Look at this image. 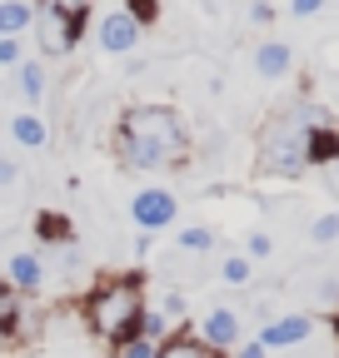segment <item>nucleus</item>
Masks as SVG:
<instances>
[{
  "mask_svg": "<svg viewBox=\"0 0 339 358\" xmlns=\"http://www.w3.org/2000/svg\"><path fill=\"white\" fill-rule=\"evenodd\" d=\"M110 150L125 169H180L190 164V129L170 105H130L115 120Z\"/></svg>",
  "mask_w": 339,
  "mask_h": 358,
  "instance_id": "f257e3e1",
  "label": "nucleus"
},
{
  "mask_svg": "<svg viewBox=\"0 0 339 358\" xmlns=\"http://www.w3.org/2000/svg\"><path fill=\"white\" fill-rule=\"evenodd\" d=\"M334 115L314 100H294L284 110H275L265 124H260V145H254V159H260L265 174H279V179H300L310 174V129L314 124H329Z\"/></svg>",
  "mask_w": 339,
  "mask_h": 358,
  "instance_id": "f03ea898",
  "label": "nucleus"
},
{
  "mask_svg": "<svg viewBox=\"0 0 339 358\" xmlns=\"http://www.w3.org/2000/svg\"><path fill=\"white\" fill-rule=\"evenodd\" d=\"M80 319L100 343H120L140 334L145 319V274L130 268V274H105L90 294L80 299Z\"/></svg>",
  "mask_w": 339,
  "mask_h": 358,
  "instance_id": "7ed1b4c3",
  "label": "nucleus"
},
{
  "mask_svg": "<svg viewBox=\"0 0 339 358\" xmlns=\"http://www.w3.org/2000/svg\"><path fill=\"white\" fill-rule=\"evenodd\" d=\"M30 35L40 40V50H46V55L55 60V55H70L75 45H80V35H85V20H75V15H65V10H55V6H46V0H35V20H30Z\"/></svg>",
  "mask_w": 339,
  "mask_h": 358,
  "instance_id": "20e7f679",
  "label": "nucleus"
},
{
  "mask_svg": "<svg viewBox=\"0 0 339 358\" xmlns=\"http://www.w3.org/2000/svg\"><path fill=\"white\" fill-rule=\"evenodd\" d=\"M175 214H180V199L170 194V189H140L130 199V224H135V229H150V234L170 229Z\"/></svg>",
  "mask_w": 339,
  "mask_h": 358,
  "instance_id": "39448f33",
  "label": "nucleus"
},
{
  "mask_svg": "<svg viewBox=\"0 0 339 358\" xmlns=\"http://www.w3.org/2000/svg\"><path fill=\"white\" fill-rule=\"evenodd\" d=\"M310 338H314V313H275V319L260 324V343H265L270 353L300 348V343H310Z\"/></svg>",
  "mask_w": 339,
  "mask_h": 358,
  "instance_id": "423d86ee",
  "label": "nucleus"
},
{
  "mask_svg": "<svg viewBox=\"0 0 339 358\" xmlns=\"http://www.w3.org/2000/svg\"><path fill=\"white\" fill-rule=\"evenodd\" d=\"M95 40H100L105 55H135L140 40H145V30L125 15V10H105V15L95 20Z\"/></svg>",
  "mask_w": 339,
  "mask_h": 358,
  "instance_id": "0eeeda50",
  "label": "nucleus"
},
{
  "mask_svg": "<svg viewBox=\"0 0 339 358\" xmlns=\"http://www.w3.org/2000/svg\"><path fill=\"white\" fill-rule=\"evenodd\" d=\"M195 334H200L209 348L235 353V348L244 343V313H240V308H209L205 319L195 324Z\"/></svg>",
  "mask_w": 339,
  "mask_h": 358,
  "instance_id": "6e6552de",
  "label": "nucleus"
},
{
  "mask_svg": "<svg viewBox=\"0 0 339 358\" xmlns=\"http://www.w3.org/2000/svg\"><path fill=\"white\" fill-rule=\"evenodd\" d=\"M46 279H50V268H46V259H40L35 249H15V254L6 259V284H11L20 299L40 294V289H46Z\"/></svg>",
  "mask_w": 339,
  "mask_h": 358,
  "instance_id": "1a4fd4ad",
  "label": "nucleus"
},
{
  "mask_svg": "<svg viewBox=\"0 0 339 358\" xmlns=\"http://www.w3.org/2000/svg\"><path fill=\"white\" fill-rule=\"evenodd\" d=\"M25 338H30V308L6 279H0V348H20Z\"/></svg>",
  "mask_w": 339,
  "mask_h": 358,
  "instance_id": "9d476101",
  "label": "nucleus"
},
{
  "mask_svg": "<svg viewBox=\"0 0 339 358\" xmlns=\"http://www.w3.org/2000/svg\"><path fill=\"white\" fill-rule=\"evenodd\" d=\"M289 70H294L289 40H260V45H254V75H260V80H284Z\"/></svg>",
  "mask_w": 339,
  "mask_h": 358,
  "instance_id": "9b49d317",
  "label": "nucleus"
},
{
  "mask_svg": "<svg viewBox=\"0 0 339 358\" xmlns=\"http://www.w3.org/2000/svg\"><path fill=\"white\" fill-rule=\"evenodd\" d=\"M155 358H230V353H220V348H209L195 329H175L170 338H160V348H155Z\"/></svg>",
  "mask_w": 339,
  "mask_h": 358,
  "instance_id": "f8f14e48",
  "label": "nucleus"
},
{
  "mask_svg": "<svg viewBox=\"0 0 339 358\" xmlns=\"http://www.w3.org/2000/svg\"><path fill=\"white\" fill-rule=\"evenodd\" d=\"M11 140H15L20 150H46V145H50V120L35 115V110L11 115Z\"/></svg>",
  "mask_w": 339,
  "mask_h": 358,
  "instance_id": "ddd939ff",
  "label": "nucleus"
},
{
  "mask_svg": "<svg viewBox=\"0 0 339 358\" xmlns=\"http://www.w3.org/2000/svg\"><path fill=\"white\" fill-rule=\"evenodd\" d=\"M310 169H334L339 164V124L329 120V124H314L310 129Z\"/></svg>",
  "mask_w": 339,
  "mask_h": 358,
  "instance_id": "4468645a",
  "label": "nucleus"
},
{
  "mask_svg": "<svg viewBox=\"0 0 339 358\" xmlns=\"http://www.w3.org/2000/svg\"><path fill=\"white\" fill-rule=\"evenodd\" d=\"M35 239L40 244H75V219L60 209H40L35 214Z\"/></svg>",
  "mask_w": 339,
  "mask_h": 358,
  "instance_id": "2eb2a0df",
  "label": "nucleus"
},
{
  "mask_svg": "<svg viewBox=\"0 0 339 358\" xmlns=\"http://www.w3.org/2000/svg\"><path fill=\"white\" fill-rule=\"evenodd\" d=\"M35 6L30 0H0V35H30Z\"/></svg>",
  "mask_w": 339,
  "mask_h": 358,
  "instance_id": "dca6fc26",
  "label": "nucleus"
},
{
  "mask_svg": "<svg viewBox=\"0 0 339 358\" xmlns=\"http://www.w3.org/2000/svg\"><path fill=\"white\" fill-rule=\"evenodd\" d=\"M15 75H20V95H25L30 105L46 100V60H20Z\"/></svg>",
  "mask_w": 339,
  "mask_h": 358,
  "instance_id": "f3484780",
  "label": "nucleus"
},
{
  "mask_svg": "<svg viewBox=\"0 0 339 358\" xmlns=\"http://www.w3.org/2000/svg\"><path fill=\"white\" fill-rule=\"evenodd\" d=\"M175 244L185 254H209V249H215V229H209V224H185V229L175 234Z\"/></svg>",
  "mask_w": 339,
  "mask_h": 358,
  "instance_id": "a211bd4d",
  "label": "nucleus"
},
{
  "mask_svg": "<svg viewBox=\"0 0 339 358\" xmlns=\"http://www.w3.org/2000/svg\"><path fill=\"white\" fill-rule=\"evenodd\" d=\"M155 348H160V338H150V334H130V338L110 343V358H155Z\"/></svg>",
  "mask_w": 339,
  "mask_h": 358,
  "instance_id": "6ab92c4d",
  "label": "nucleus"
},
{
  "mask_svg": "<svg viewBox=\"0 0 339 358\" xmlns=\"http://www.w3.org/2000/svg\"><path fill=\"white\" fill-rule=\"evenodd\" d=\"M220 279H225L230 289H244V284L254 279V259H244V254H230V259H220Z\"/></svg>",
  "mask_w": 339,
  "mask_h": 358,
  "instance_id": "aec40b11",
  "label": "nucleus"
},
{
  "mask_svg": "<svg viewBox=\"0 0 339 358\" xmlns=\"http://www.w3.org/2000/svg\"><path fill=\"white\" fill-rule=\"evenodd\" d=\"M125 15H130L140 30H150V25H160V0H125L120 6Z\"/></svg>",
  "mask_w": 339,
  "mask_h": 358,
  "instance_id": "412c9836",
  "label": "nucleus"
},
{
  "mask_svg": "<svg viewBox=\"0 0 339 358\" xmlns=\"http://www.w3.org/2000/svg\"><path fill=\"white\" fill-rule=\"evenodd\" d=\"M310 239H314V244H339V214H334V209L310 224Z\"/></svg>",
  "mask_w": 339,
  "mask_h": 358,
  "instance_id": "4be33fe9",
  "label": "nucleus"
},
{
  "mask_svg": "<svg viewBox=\"0 0 339 358\" xmlns=\"http://www.w3.org/2000/svg\"><path fill=\"white\" fill-rule=\"evenodd\" d=\"M25 60V50H20V35H0V65L6 70H15Z\"/></svg>",
  "mask_w": 339,
  "mask_h": 358,
  "instance_id": "5701e85b",
  "label": "nucleus"
},
{
  "mask_svg": "<svg viewBox=\"0 0 339 358\" xmlns=\"http://www.w3.org/2000/svg\"><path fill=\"white\" fill-rule=\"evenodd\" d=\"M275 254V239L270 234H249L244 239V259H270Z\"/></svg>",
  "mask_w": 339,
  "mask_h": 358,
  "instance_id": "b1692460",
  "label": "nucleus"
},
{
  "mask_svg": "<svg viewBox=\"0 0 339 358\" xmlns=\"http://www.w3.org/2000/svg\"><path fill=\"white\" fill-rule=\"evenodd\" d=\"M140 334H150V338H170V319H165V313H150V308H145Z\"/></svg>",
  "mask_w": 339,
  "mask_h": 358,
  "instance_id": "393cba45",
  "label": "nucleus"
},
{
  "mask_svg": "<svg viewBox=\"0 0 339 358\" xmlns=\"http://www.w3.org/2000/svg\"><path fill=\"white\" fill-rule=\"evenodd\" d=\"M46 6L65 10V15H75V20H90V6H95V0H46Z\"/></svg>",
  "mask_w": 339,
  "mask_h": 358,
  "instance_id": "a878e982",
  "label": "nucleus"
},
{
  "mask_svg": "<svg viewBox=\"0 0 339 358\" xmlns=\"http://www.w3.org/2000/svg\"><path fill=\"white\" fill-rule=\"evenodd\" d=\"M160 313H165V319H185V294H180V289H170V294L160 299Z\"/></svg>",
  "mask_w": 339,
  "mask_h": 358,
  "instance_id": "bb28decb",
  "label": "nucleus"
},
{
  "mask_svg": "<svg viewBox=\"0 0 339 358\" xmlns=\"http://www.w3.org/2000/svg\"><path fill=\"white\" fill-rule=\"evenodd\" d=\"M324 10V0H289V15L294 20H310V15H319Z\"/></svg>",
  "mask_w": 339,
  "mask_h": 358,
  "instance_id": "cd10ccee",
  "label": "nucleus"
},
{
  "mask_svg": "<svg viewBox=\"0 0 339 358\" xmlns=\"http://www.w3.org/2000/svg\"><path fill=\"white\" fill-rule=\"evenodd\" d=\"M230 358H275V353H270V348H265L260 338H244V343H240V348H235Z\"/></svg>",
  "mask_w": 339,
  "mask_h": 358,
  "instance_id": "c85d7f7f",
  "label": "nucleus"
},
{
  "mask_svg": "<svg viewBox=\"0 0 339 358\" xmlns=\"http://www.w3.org/2000/svg\"><path fill=\"white\" fill-rule=\"evenodd\" d=\"M249 20H254V25H270V20H275V6H265V0H254V6H249Z\"/></svg>",
  "mask_w": 339,
  "mask_h": 358,
  "instance_id": "c756f323",
  "label": "nucleus"
},
{
  "mask_svg": "<svg viewBox=\"0 0 339 358\" xmlns=\"http://www.w3.org/2000/svg\"><path fill=\"white\" fill-rule=\"evenodd\" d=\"M15 179H20V164H15V159H0V189L15 185Z\"/></svg>",
  "mask_w": 339,
  "mask_h": 358,
  "instance_id": "7c9ffc66",
  "label": "nucleus"
},
{
  "mask_svg": "<svg viewBox=\"0 0 339 358\" xmlns=\"http://www.w3.org/2000/svg\"><path fill=\"white\" fill-rule=\"evenodd\" d=\"M150 249H155V234H150V229H135V254H140V259H145V254H150Z\"/></svg>",
  "mask_w": 339,
  "mask_h": 358,
  "instance_id": "2f4dec72",
  "label": "nucleus"
},
{
  "mask_svg": "<svg viewBox=\"0 0 339 358\" xmlns=\"http://www.w3.org/2000/svg\"><path fill=\"white\" fill-rule=\"evenodd\" d=\"M324 324H329V329H334V334H339V313H329V319H324Z\"/></svg>",
  "mask_w": 339,
  "mask_h": 358,
  "instance_id": "473e14b6",
  "label": "nucleus"
},
{
  "mask_svg": "<svg viewBox=\"0 0 339 358\" xmlns=\"http://www.w3.org/2000/svg\"><path fill=\"white\" fill-rule=\"evenodd\" d=\"M334 169H339V164H334Z\"/></svg>",
  "mask_w": 339,
  "mask_h": 358,
  "instance_id": "72a5a7b5",
  "label": "nucleus"
}]
</instances>
